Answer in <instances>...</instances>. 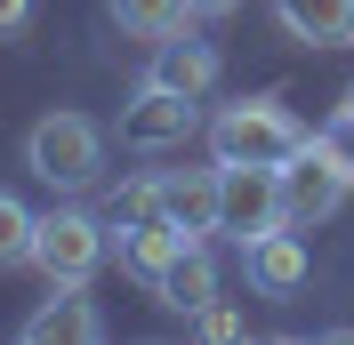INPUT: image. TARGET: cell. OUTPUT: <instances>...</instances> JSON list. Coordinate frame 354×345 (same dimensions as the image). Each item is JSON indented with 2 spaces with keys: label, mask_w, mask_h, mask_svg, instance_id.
Here are the masks:
<instances>
[{
  "label": "cell",
  "mask_w": 354,
  "mask_h": 345,
  "mask_svg": "<svg viewBox=\"0 0 354 345\" xmlns=\"http://www.w3.org/2000/svg\"><path fill=\"white\" fill-rule=\"evenodd\" d=\"M274 193H282V225H290V233H314V225L354 193V152H346V137H338V129L314 137V129H306V145L274 169Z\"/></svg>",
  "instance_id": "obj_1"
},
{
  "label": "cell",
  "mask_w": 354,
  "mask_h": 345,
  "mask_svg": "<svg viewBox=\"0 0 354 345\" xmlns=\"http://www.w3.org/2000/svg\"><path fill=\"white\" fill-rule=\"evenodd\" d=\"M24 169L41 177L48 193H88L105 177V129L88 112H41L24 129Z\"/></svg>",
  "instance_id": "obj_2"
},
{
  "label": "cell",
  "mask_w": 354,
  "mask_h": 345,
  "mask_svg": "<svg viewBox=\"0 0 354 345\" xmlns=\"http://www.w3.org/2000/svg\"><path fill=\"white\" fill-rule=\"evenodd\" d=\"M306 145V121L282 105V97H242L209 121V152L218 161H250V169H282L290 152Z\"/></svg>",
  "instance_id": "obj_3"
},
{
  "label": "cell",
  "mask_w": 354,
  "mask_h": 345,
  "mask_svg": "<svg viewBox=\"0 0 354 345\" xmlns=\"http://www.w3.org/2000/svg\"><path fill=\"white\" fill-rule=\"evenodd\" d=\"M105 249H113V225L88 217V209H48L32 225V265H41L48 289H88L97 265H105Z\"/></svg>",
  "instance_id": "obj_4"
},
{
  "label": "cell",
  "mask_w": 354,
  "mask_h": 345,
  "mask_svg": "<svg viewBox=\"0 0 354 345\" xmlns=\"http://www.w3.org/2000/svg\"><path fill=\"white\" fill-rule=\"evenodd\" d=\"M194 105H201V97H177V88H161V81H137V97L121 105V145H129V152L185 145V137H194Z\"/></svg>",
  "instance_id": "obj_5"
},
{
  "label": "cell",
  "mask_w": 354,
  "mask_h": 345,
  "mask_svg": "<svg viewBox=\"0 0 354 345\" xmlns=\"http://www.w3.org/2000/svg\"><path fill=\"white\" fill-rule=\"evenodd\" d=\"M266 225H282V193H274V169H250V161H218V233L258 241Z\"/></svg>",
  "instance_id": "obj_6"
},
{
  "label": "cell",
  "mask_w": 354,
  "mask_h": 345,
  "mask_svg": "<svg viewBox=\"0 0 354 345\" xmlns=\"http://www.w3.org/2000/svg\"><path fill=\"white\" fill-rule=\"evenodd\" d=\"M242 273H250L258 297H298L306 289V241L290 225H266L258 241H242Z\"/></svg>",
  "instance_id": "obj_7"
},
{
  "label": "cell",
  "mask_w": 354,
  "mask_h": 345,
  "mask_svg": "<svg viewBox=\"0 0 354 345\" xmlns=\"http://www.w3.org/2000/svg\"><path fill=\"white\" fill-rule=\"evenodd\" d=\"M24 337L32 345H97L105 337V313H97L88 289H48V305L24 313Z\"/></svg>",
  "instance_id": "obj_8"
},
{
  "label": "cell",
  "mask_w": 354,
  "mask_h": 345,
  "mask_svg": "<svg viewBox=\"0 0 354 345\" xmlns=\"http://www.w3.org/2000/svg\"><path fill=\"white\" fill-rule=\"evenodd\" d=\"M161 217H169L177 233L209 241L218 233V169H169L161 177Z\"/></svg>",
  "instance_id": "obj_9"
},
{
  "label": "cell",
  "mask_w": 354,
  "mask_h": 345,
  "mask_svg": "<svg viewBox=\"0 0 354 345\" xmlns=\"http://www.w3.org/2000/svg\"><path fill=\"white\" fill-rule=\"evenodd\" d=\"M218 48L209 41H194V32H177V41H161L153 48V72H145V81H161V88H177V97H209V88H218Z\"/></svg>",
  "instance_id": "obj_10"
},
{
  "label": "cell",
  "mask_w": 354,
  "mask_h": 345,
  "mask_svg": "<svg viewBox=\"0 0 354 345\" xmlns=\"http://www.w3.org/2000/svg\"><path fill=\"white\" fill-rule=\"evenodd\" d=\"M185 241H194V233H177L169 217H153V225H129V233H113V249H121V273L153 289V281L169 273L177 257H185Z\"/></svg>",
  "instance_id": "obj_11"
},
{
  "label": "cell",
  "mask_w": 354,
  "mask_h": 345,
  "mask_svg": "<svg viewBox=\"0 0 354 345\" xmlns=\"http://www.w3.org/2000/svg\"><path fill=\"white\" fill-rule=\"evenodd\" d=\"M274 24L306 48H346L354 41V0H274Z\"/></svg>",
  "instance_id": "obj_12"
},
{
  "label": "cell",
  "mask_w": 354,
  "mask_h": 345,
  "mask_svg": "<svg viewBox=\"0 0 354 345\" xmlns=\"http://www.w3.org/2000/svg\"><path fill=\"white\" fill-rule=\"evenodd\" d=\"M153 297L169 305V313H185V322H194L201 305H218V265H209V241H185V257L153 281Z\"/></svg>",
  "instance_id": "obj_13"
},
{
  "label": "cell",
  "mask_w": 354,
  "mask_h": 345,
  "mask_svg": "<svg viewBox=\"0 0 354 345\" xmlns=\"http://www.w3.org/2000/svg\"><path fill=\"white\" fill-rule=\"evenodd\" d=\"M105 17L129 32V41H177L185 24H194V0H105Z\"/></svg>",
  "instance_id": "obj_14"
},
{
  "label": "cell",
  "mask_w": 354,
  "mask_h": 345,
  "mask_svg": "<svg viewBox=\"0 0 354 345\" xmlns=\"http://www.w3.org/2000/svg\"><path fill=\"white\" fill-rule=\"evenodd\" d=\"M161 217V177H121L105 193V225L113 233H129V225H153Z\"/></svg>",
  "instance_id": "obj_15"
},
{
  "label": "cell",
  "mask_w": 354,
  "mask_h": 345,
  "mask_svg": "<svg viewBox=\"0 0 354 345\" xmlns=\"http://www.w3.org/2000/svg\"><path fill=\"white\" fill-rule=\"evenodd\" d=\"M32 225H41V217L24 209V201L8 193V185H0V273H17V265H32Z\"/></svg>",
  "instance_id": "obj_16"
},
{
  "label": "cell",
  "mask_w": 354,
  "mask_h": 345,
  "mask_svg": "<svg viewBox=\"0 0 354 345\" xmlns=\"http://www.w3.org/2000/svg\"><path fill=\"white\" fill-rule=\"evenodd\" d=\"M194 329H201V337H242V313H225V305H201V313H194Z\"/></svg>",
  "instance_id": "obj_17"
},
{
  "label": "cell",
  "mask_w": 354,
  "mask_h": 345,
  "mask_svg": "<svg viewBox=\"0 0 354 345\" xmlns=\"http://www.w3.org/2000/svg\"><path fill=\"white\" fill-rule=\"evenodd\" d=\"M32 32V0H0V41H24Z\"/></svg>",
  "instance_id": "obj_18"
},
{
  "label": "cell",
  "mask_w": 354,
  "mask_h": 345,
  "mask_svg": "<svg viewBox=\"0 0 354 345\" xmlns=\"http://www.w3.org/2000/svg\"><path fill=\"white\" fill-rule=\"evenodd\" d=\"M330 129H338V137H354V88L338 97V121H330Z\"/></svg>",
  "instance_id": "obj_19"
},
{
  "label": "cell",
  "mask_w": 354,
  "mask_h": 345,
  "mask_svg": "<svg viewBox=\"0 0 354 345\" xmlns=\"http://www.w3.org/2000/svg\"><path fill=\"white\" fill-rule=\"evenodd\" d=\"M242 0H194V17H234Z\"/></svg>",
  "instance_id": "obj_20"
}]
</instances>
